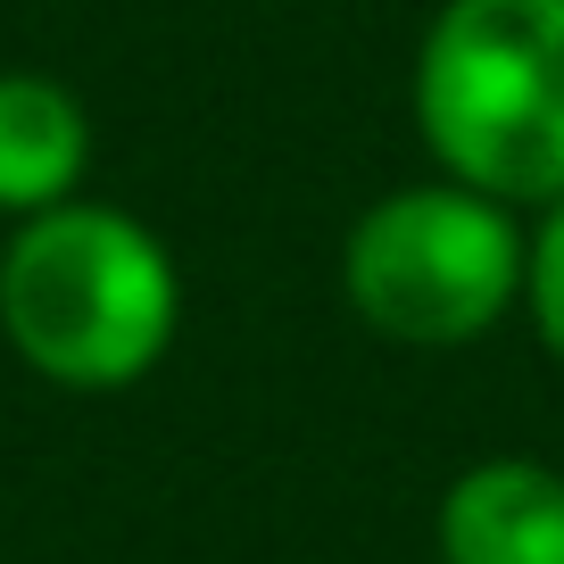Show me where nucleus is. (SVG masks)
I'll list each match as a JSON object with an SVG mask.
<instances>
[{
    "instance_id": "obj_1",
    "label": "nucleus",
    "mask_w": 564,
    "mask_h": 564,
    "mask_svg": "<svg viewBox=\"0 0 564 564\" xmlns=\"http://www.w3.org/2000/svg\"><path fill=\"white\" fill-rule=\"evenodd\" d=\"M415 133L448 183L540 216L564 199V0H441L415 42Z\"/></svg>"
},
{
    "instance_id": "obj_2",
    "label": "nucleus",
    "mask_w": 564,
    "mask_h": 564,
    "mask_svg": "<svg viewBox=\"0 0 564 564\" xmlns=\"http://www.w3.org/2000/svg\"><path fill=\"white\" fill-rule=\"evenodd\" d=\"M0 333L58 390H124L183 333V274L141 216L67 199L0 249Z\"/></svg>"
},
{
    "instance_id": "obj_3",
    "label": "nucleus",
    "mask_w": 564,
    "mask_h": 564,
    "mask_svg": "<svg viewBox=\"0 0 564 564\" xmlns=\"http://www.w3.org/2000/svg\"><path fill=\"white\" fill-rule=\"evenodd\" d=\"M531 225L465 183H399L340 241V300L390 349H474L523 307Z\"/></svg>"
},
{
    "instance_id": "obj_4",
    "label": "nucleus",
    "mask_w": 564,
    "mask_h": 564,
    "mask_svg": "<svg viewBox=\"0 0 564 564\" xmlns=\"http://www.w3.org/2000/svg\"><path fill=\"white\" fill-rule=\"evenodd\" d=\"M441 564H564V474L540 457H481L432 507Z\"/></svg>"
},
{
    "instance_id": "obj_5",
    "label": "nucleus",
    "mask_w": 564,
    "mask_h": 564,
    "mask_svg": "<svg viewBox=\"0 0 564 564\" xmlns=\"http://www.w3.org/2000/svg\"><path fill=\"white\" fill-rule=\"evenodd\" d=\"M91 166V117L58 75H0V216H51Z\"/></svg>"
},
{
    "instance_id": "obj_6",
    "label": "nucleus",
    "mask_w": 564,
    "mask_h": 564,
    "mask_svg": "<svg viewBox=\"0 0 564 564\" xmlns=\"http://www.w3.org/2000/svg\"><path fill=\"white\" fill-rule=\"evenodd\" d=\"M523 316L540 333V349L564 366V199L531 216V249H523Z\"/></svg>"
}]
</instances>
